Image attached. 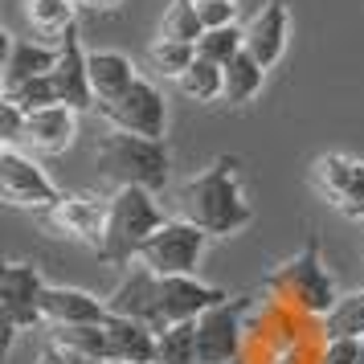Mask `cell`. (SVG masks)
<instances>
[{"instance_id": "obj_23", "label": "cell", "mask_w": 364, "mask_h": 364, "mask_svg": "<svg viewBox=\"0 0 364 364\" xmlns=\"http://www.w3.org/2000/svg\"><path fill=\"white\" fill-rule=\"evenodd\" d=\"M50 340L53 344L78 352L86 360H99L107 364L111 360V336H107V323H78V328H50Z\"/></svg>"}, {"instance_id": "obj_15", "label": "cell", "mask_w": 364, "mask_h": 364, "mask_svg": "<svg viewBox=\"0 0 364 364\" xmlns=\"http://www.w3.org/2000/svg\"><path fill=\"white\" fill-rule=\"evenodd\" d=\"M107 299H95L78 287H46L41 295V328H78V323H102Z\"/></svg>"}, {"instance_id": "obj_29", "label": "cell", "mask_w": 364, "mask_h": 364, "mask_svg": "<svg viewBox=\"0 0 364 364\" xmlns=\"http://www.w3.org/2000/svg\"><path fill=\"white\" fill-rule=\"evenodd\" d=\"M148 58H151V66L160 70L164 78H181L184 70L197 62V46H184V41L156 37V41H151V50H148Z\"/></svg>"}, {"instance_id": "obj_5", "label": "cell", "mask_w": 364, "mask_h": 364, "mask_svg": "<svg viewBox=\"0 0 364 364\" xmlns=\"http://www.w3.org/2000/svg\"><path fill=\"white\" fill-rule=\"evenodd\" d=\"M205 246H209V233L205 230H197V225L184 221V217H168L164 225L144 242V250H139L135 262H144L151 274H160V279L197 274L200 258H205Z\"/></svg>"}, {"instance_id": "obj_12", "label": "cell", "mask_w": 364, "mask_h": 364, "mask_svg": "<svg viewBox=\"0 0 364 364\" xmlns=\"http://www.w3.org/2000/svg\"><path fill=\"white\" fill-rule=\"evenodd\" d=\"M107 209H111V197H90V193H66V197L53 205L50 225L62 237H74L90 250H102V233H107Z\"/></svg>"}, {"instance_id": "obj_17", "label": "cell", "mask_w": 364, "mask_h": 364, "mask_svg": "<svg viewBox=\"0 0 364 364\" xmlns=\"http://www.w3.org/2000/svg\"><path fill=\"white\" fill-rule=\"evenodd\" d=\"M74 135H78V111L74 107H46V111H33V115L25 119V139L21 144H29L33 151H66L74 144Z\"/></svg>"}, {"instance_id": "obj_38", "label": "cell", "mask_w": 364, "mask_h": 364, "mask_svg": "<svg viewBox=\"0 0 364 364\" xmlns=\"http://www.w3.org/2000/svg\"><path fill=\"white\" fill-rule=\"evenodd\" d=\"M360 364H364V356H360Z\"/></svg>"}, {"instance_id": "obj_13", "label": "cell", "mask_w": 364, "mask_h": 364, "mask_svg": "<svg viewBox=\"0 0 364 364\" xmlns=\"http://www.w3.org/2000/svg\"><path fill=\"white\" fill-rule=\"evenodd\" d=\"M225 299L230 295L221 287H209L197 274H172V279H160V319H164V328L197 323L209 307L225 303Z\"/></svg>"}, {"instance_id": "obj_16", "label": "cell", "mask_w": 364, "mask_h": 364, "mask_svg": "<svg viewBox=\"0 0 364 364\" xmlns=\"http://www.w3.org/2000/svg\"><path fill=\"white\" fill-rule=\"evenodd\" d=\"M287 37H291V13L282 0H266L262 9L254 13V21L246 25V53L258 58L266 70L274 66L287 50Z\"/></svg>"}, {"instance_id": "obj_7", "label": "cell", "mask_w": 364, "mask_h": 364, "mask_svg": "<svg viewBox=\"0 0 364 364\" xmlns=\"http://www.w3.org/2000/svg\"><path fill=\"white\" fill-rule=\"evenodd\" d=\"M115 132H132V135H148V139H164L168 132V102L160 95V86L148 78H135L119 99L99 102L95 107Z\"/></svg>"}, {"instance_id": "obj_11", "label": "cell", "mask_w": 364, "mask_h": 364, "mask_svg": "<svg viewBox=\"0 0 364 364\" xmlns=\"http://www.w3.org/2000/svg\"><path fill=\"white\" fill-rule=\"evenodd\" d=\"M107 311L123 315V319H139V323H148L160 336L164 331V319H160V274H151L144 262H132L127 274L119 279V287L107 295Z\"/></svg>"}, {"instance_id": "obj_28", "label": "cell", "mask_w": 364, "mask_h": 364, "mask_svg": "<svg viewBox=\"0 0 364 364\" xmlns=\"http://www.w3.org/2000/svg\"><path fill=\"white\" fill-rule=\"evenodd\" d=\"M156 364H200L197 356V323H172L160 331V356Z\"/></svg>"}, {"instance_id": "obj_31", "label": "cell", "mask_w": 364, "mask_h": 364, "mask_svg": "<svg viewBox=\"0 0 364 364\" xmlns=\"http://www.w3.org/2000/svg\"><path fill=\"white\" fill-rule=\"evenodd\" d=\"M360 356H364V340H323L315 364H360Z\"/></svg>"}, {"instance_id": "obj_2", "label": "cell", "mask_w": 364, "mask_h": 364, "mask_svg": "<svg viewBox=\"0 0 364 364\" xmlns=\"http://www.w3.org/2000/svg\"><path fill=\"white\" fill-rule=\"evenodd\" d=\"M95 160H99V172L115 188H148V193H160L168 184V176H172V156H168L164 139L115 132V127L99 139Z\"/></svg>"}, {"instance_id": "obj_8", "label": "cell", "mask_w": 364, "mask_h": 364, "mask_svg": "<svg viewBox=\"0 0 364 364\" xmlns=\"http://www.w3.org/2000/svg\"><path fill=\"white\" fill-rule=\"evenodd\" d=\"M0 193H4V205L33 209V213H50L62 200L58 184L46 176V168L17 148H0Z\"/></svg>"}, {"instance_id": "obj_30", "label": "cell", "mask_w": 364, "mask_h": 364, "mask_svg": "<svg viewBox=\"0 0 364 364\" xmlns=\"http://www.w3.org/2000/svg\"><path fill=\"white\" fill-rule=\"evenodd\" d=\"M4 99H13L25 111V115H33V111H46V107H58L62 102V95H58V82H53V74H41V78H33V82L17 86L13 95H4Z\"/></svg>"}, {"instance_id": "obj_35", "label": "cell", "mask_w": 364, "mask_h": 364, "mask_svg": "<svg viewBox=\"0 0 364 364\" xmlns=\"http://www.w3.org/2000/svg\"><path fill=\"white\" fill-rule=\"evenodd\" d=\"M78 4H90V9H115L123 0H78Z\"/></svg>"}, {"instance_id": "obj_10", "label": "cell", "mask_w": 364, "mask_h": 364, "mask_svg": "<svg viewBox=\"0 0 364 364\" xmlns=\"http://www.w3.org/2000/svg\"><path fill=\"white\" fill-rule=\"evenodd\" d=\"M311 184L340 209L344 217H364V160H352L344 151H328L311 164Z\"/></svg>"}, {"instance_id": "obj_4", "label": "cell", "mask_w": 364, "mask_h": 364, "mask_svg": "<svg viewBox=\"0 0 364 364\" xmlns=\"http://www.w3.org/2000/svg\"><path fill=\"white\" fill-rule=\"evenodd\" d=\"M168 217L160 209L156 193L148 188H115L111 209H107V233H102L99 258L111 266H132L151 233L164 225Z\"/></svg>"}, {"instance_id": "obj_1", "label": "cell", "mask_w": 364, "mask_h": 364, "mask_svg": "<svg viewBox=\"0 0 364 364\" xmlns=\"http://www.w3.org/2000/svg\"><path fill=\"white\" fill-rule=\"evenodd\" d=\"M237 156H217L213 164L181 184L176 193V217L193 221L209 237H233L254 221L242 181H237Z\"/></svg>"}, {"instance_id": "obj_34", "label": "cell", "mask_w": 364, "mask_h": 364, "mask_svg": "<svg viewBox=\"0 0 364 364\" xmlns=\"http://www.w3.org/2000/svg\"><path fill=\"white\" fill-rule=\"evenodd\" d=\"M37 364H99V360H86V356H78V352H70V348L46 340V344H41V356H37Z\"/></svg>"}, {"instance_id": "obj_3", "label": "cell", "mask_w": 364, "mask_h": 364, "mask_svg": "<svg viewBox=\"0 0 364 364\" xmlns=\"http://www.w3.org/2000/svg\"><path fill=\"white\" fill-rule=\"evenodd\" d=\"M266 291L274 295V303L299 311L303 319H323V315H331V307L340 303V295H336V282H331L328 266L319 258V237L315 233L303 242V250H299L295 258H287L266 279Z\"/></svg>"}, {"instance_id": "obj_14", "label": "cell", "mask_w": 364, "mask_h": 364, "mask_svg": "<svg viewBox=\"0 0 364 364\" xmlns=\"http://www.w3.org/2000/svg\"><path fill=\"white\" fill-rule=\"evenodd\" d=\"M53 82L62 95V107H74L78 115L95 107V90H90V70H86V53L78 41V25L58 41V66H53Z\"/></svg>"}, {"instance_id": "obj_27", "label": "cell", "mask_w": 364, "mask_h": 364, "mask_svg": "<svg viewBox=\"0 0 364 364\" xmlns=\"http://www.w3.org/2000/svg\"><path fill=\"white\" fill-rule=\"evenodd\" d=\"M242 50H246V29H237V25H225V29H205V37L197 41V58L213 62V66H230Z\"/></svg>"}, {"instance_id": "obj_26", "label": "cell", "mask_w": 364, "mask_h": 364, "mask_svg": "<svg viewBox=\"0 0 364 364\" xmlns=\"http://www.w3.org/2000/svg\"><path fill=\"white\" fill-rule=\"evenodd\" d=\"M160 37H168V41H184V46H197L200 37H205L197 0H172V4L164 9V21H160Z\"/></svg>"}, {"instance_id": "obj_25", "label": "cell", "mask_w": 364, "mask_h": 364, "mask_svg": "<svg viewBox=\"0 0 364 364\" xmlns=\"http://www.w3.org/2000/svg\"><path fill=\"white\" fill-rule=\"evenodd\" d=\"M176 86H181L184 99H193V102H217L221 99V90H225V74H221V66L197 58V62L176 78Z\"/></svg>"}, {"instance_id": "obj_32", "label": "cell", "mask_w": 364, "mask_h": 364, "mask_svg": "<svg viewBox=\"0 0 364 364\" xmlns=\"http://www.w3.org/2000/svg\"><path fill=\"white\" fill-rule=\"evenodd\" d=\"M25 111H21L13 99L0 102V139H4V148H17L21 139H25Z\"/></svg>"}, {"instance_id": "obj_9", "label": "cell", "mask_w": 364, "mask_h": 364, "mask_svg": "<svg viewBox=\"0 0 364 364\" xmlns=\"http://www.w3.org/2000/svg\"><path fill=\"white\" fill-rule=\"evenodd\" d=\"M50 282L41 279V270L29 262H9L4 279H0V315H4V331L9 340L25 328L41 323V295Z\"/></svg>"}, {"instance_id": "obj_22", "label": "cell", "mask_w": 364, "mask_h": 364, "mask_svg": "<svg viewBox=\"0 0 364 364\" xmlns=\"http://www.w3.org/2000/svg\"><path fill=\"white\" fill-rule=\"evenodd\" d=\"M74 9L78 0H25V21L33 25V33H41V41L58 46L74 29Z\"/></svg>"}, {"instance_id": "obj_20", "label": "cell", "mask_w": 364, "mask_h": 364, "mask_svg": "<svg viewBox=\"0 0 364 364\" xmlns=\"http://www.w3.org/2000/svg\"><path fill=\"white\" fill-rule=\"evenodd\" d=\"M86 70H90V90H95V107L99 102H111L119 99L127 86L139 78L132 66V58L127 53H119V50H95V53H86Z\"/></svg>"}, {"instance_id": "obj_37", "label": "cell", "mask_w": 364, "mask_h": 364, "mask_svg": "<svg viewBox=\"0 0 364 364\" xmlns=\"http://www.w3.org/2000/svg\"><path fill=\"white\" fill-rule=\"evenodd\" d=\"M107 364H115V360H107Z\"/></svg>"}, {"instance_id": "obj_36", "label": "cell", "mask_w": 364, "mask_h": 364, "mask_svg": "<svg viewBox=\"0 0 364 364\" xmlns=\"http://www.w3.org/2000/svg\"><path fill=\"white\" fill-rule=\"evenodd\" d=\"M230 364H246V356H237V360H230Z\"/></svg>"}, {"instance_id": "obj_33", "label": "cell", "mask_w": 364, "mask_h": 364, "mask_svg": "<svg viewBox=\"0 0 364 364\" xmlns=\"http://www.w3.org/2000/svg\"><path fill=\"white\" fill-rule=\"evenodd\" d=\"M197 13L205 29H225V25H237V4L233 0H197Z\"/></svg>"}, {"instance_id": "obj_18", "label": "cell", "mask_w": 364, "mask_h": 364, "mask_svg": "<svg viewBox=\"0 0 364 364\" xmlns=\"http://www.w3.org/2000/svg\"><path fill=\"white\" fill-rule=\"evenodd\" d=\"M58 66V46L50 41H25L9 37V58H4V95H13L17 86L33 82L41 74H53Z\"/></svg>"}, {"instance_id": "obj_21", "label": "cell", "mask_w": 364, "mask_h": 364, "mask_svg": "<svg viewBox=\"0 0 364 364\" xmlns=\"http://www.w3.org/2000/svg\"><path fill=\"white\" fill-rule=\"evenodd\" d=\"M221 74H225V90H221V99L230 102V107H246V102L258 99V90H262L266 82V66L258 62V58H250L246 50L233 58L230 66H221Z\"/></svg>"}, {"instance_id": "obj_6", "label": "cell", "mask_w": 364, "mask_h": 364, "mask_svg": "<svg viewBox=\"0 0 364 364\" xmlns=\"http://www.w3.org/2000/svg\"><path fill=\"white\" fill-rule=\"evenodd\" d=\"M254 307L250 295H230L197 319V356L200 364H230L246 348V311Z\"/></svg>"}, {"instance_id": "obj_24", "label": "cell", "mask_w": 364, "mask_h": 364, "mask_svg": "<svg viewBox=\"0 0 364 364\" xmlns=\"http://www.w3.org/2000/svg\"><path fill=\"white\" fill-rule=\"evenodd\" d=\"M323 340H364V291L340 295V303L323 315Z\"/></svg>"}, {"instance_id": "obj_19", "label": "cell", "mask_w": 364, "mask_h": 364, "mask_svg": "<svg viewBox=\"0 0 364 364\" xmlns=\"http://www.w3.org/2000/svg\"><path fill=\"white\" fill-rule=\"evenodd\" d=\"M107 336H111V360L115 364H156L160 356V336L139 323V319H123V315H107Z\"/></svg>"}]
</instances>
